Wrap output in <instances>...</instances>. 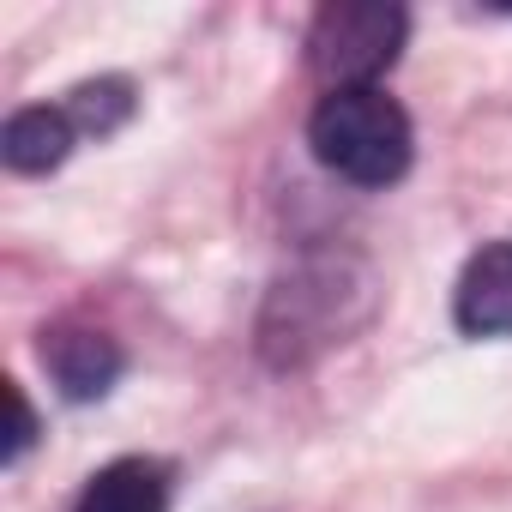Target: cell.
Masks as SVG:
<instances>
[{
    "mask_svg": "<svg viewBox=\"0 0 512 512\" xmlns=\"http://www.w3.org/2000/svg\"><path fill=\"white\" fill-rule=\"evenodd\" d=\"M452 308L470 338H512V241L482 247L464 266Z\"/></svg>",
    "mask_w": 512,
    "mask_h": 512,
    "instance_id": "cell-3",
    "label": "cell"
},
{
    "mask_svg": "<svg viewBox=\"0 0 512 512\" xmlns=\"http://www.w3.org/2000/svg\"><path fill=\"white\" fill-rule=\"evenodd\" d=\"M308 145L332 175H344L356 187H392L410 169V151H416L410 115L380 85L326 91L314 121H308Z\"/></svg>",
    "mask_w": 512,
    "mask_h": 512,
    "instance_id": "cell-1",
    "label": "cell"
},
{
    "mask_svg": "<svg viewBox=\"0 0 512 512\" xmlns=\"http://www.w3.org/2000/svg\"><path fill=\"white\" fill-rule=\"evenodd\" d=\"M404 31H410V19L392 0H332V7L314 13L308 67L332 91H362L398 61Z\"/></svg>",
    "mask_w": 512,
    "mask_h": 512,
    "instance_id": "cell-2",
    "label": "cell"
},
{
    "mask_svg": "<svg viewBox=\"0 0 512 512\" xmlns=\"http://www.w3.org/2000/svg\"><path fill=\"white\" fill-rule=\"evenodd\" d=\"M61 109L73 115L79 133H115L133 115V85L127 79H97V85H79Z\"/></svg>",
    "mask_w": 512,
    "mask_h": 512,
    "instance_id": "cell-7",
    "label": "cell"
},
{
    "mask_svg": "<svg viewBox=\"0 0 512 512\" xmlns=\"http://www.w3.org/2000/svg\"><path fill=\"white\" fill-rule=\"evenodd\" d=\"M73 139H79L73 115L37 103V109H19L7 121V133H0V157H7V169H19V175H49L55 163H67Z\"/></svg>",
    "mask_w": 512,
    "mask_h": 512,
    "instance_id": "cell-6",
    "label": "cell"
},
{
    "mask_svg": "<svg viewBox=\"0 0 512 512\" xmlns=\"http://www.w3.org/2000/svg\"><path fill=\"white\" fill-rule=\"evenodd\" d=\"M43 362H49V374H55V386L67 392V398H103L109 386H115V374H121V350H115V338H103V332H85V326H61V332H49L43 338Z\"/></svg>",
    "mask_w": 512,
    "mask_h": 512,
    "instance_id": "cell-4",
    "label": "cell"
},
{
    "mask_svg": "<svg viewBox=\"0 0 512 512\" xmlns=\"http://www.w3.org/2000/svg\"><path fill=\"white\" fill-rule=\"evenodd\" d=\"M73 512H169V464H157V458H115L79 488Z\"/></svg>",
    "mask_w": 512,
    "mask_h": 512,
    "instance_id": "cell-5",
    "label": "cell"
},
{
    "mask_svg": "<svg viewBox=\"0 0 512 512\" xmlns=\"http://www.w3.org/2000/svg\"><path fill=\"white\" fill-rule=\"evenodd\" d=\"M7 404H13V434H7V464H19V458L31 452V440H37V410H31V398H25V386H19V380H7Z\"/></svg>",
    "mask_w": 512,
    "mask_h": 512,
    "instance_id": "cell-8",
    "label": "cell"
}]
</instances>
